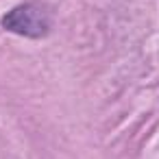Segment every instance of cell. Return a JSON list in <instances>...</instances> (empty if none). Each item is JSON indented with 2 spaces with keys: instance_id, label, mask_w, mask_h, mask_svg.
I'll list each match as a JSON object with an SVG mask.
<instances>
[{
  "instance_id": "6da1fadb",
  "label": "cell",
  "mask_w": 159,
  "mask_h": 159,
  "mask_svg": "<svg viewBox=\"0 0 159 159\" xmlns=\"http://www.w3.org/2000/svg\"><path fill=\"white\" fill-rule=\"evenodd\" d=\"M5 31L16 33L29 39H44L52 29V13L42 0H26V2L9 9L0 20Z\"/></svg>"
}]
</instances>
